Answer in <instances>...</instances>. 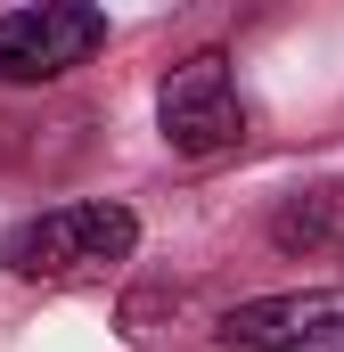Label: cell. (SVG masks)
Returning a JSON list of instances; mask_svg holds the SVG:
<instances>
[{"label":"cell","instance_id":"obj_1","mask_svg":"<svg viewBox=\"0 0 344 352\" xmlns=\"http://www.w3.org/2000/svg\"><path fill=\"white\" fill-rule=\"evenodd\" d=\"M140 246V213L115 205V197H74V205H50V213H25L8 238H0V263L25 287H90L115 263H131Z\"/></svg>","mask_w":344,"mask_h":352},{"label":"cell","instance_id":"obj_2","mask_svg":"<svg viewBox=\"0 0 344 352\" xmlns=\"http://www.w3.org/2000/svg\"><path fill=\"white\" fill-rule=\"evenodd\" d=\"M156 131H164L172 156H189V164L238 156L246 148V98L230 82V58L197 50L189 66H172L164 90H156Z\"/></svg>","mask_w":344,"mask_h":352},{"label":"cell","instance_id":"obj_3","mask_svg":"<svg viewBox=\"0 0 344 352\" xmlns=\"http://www.w3.org/2000/svg\"><path fill=\"white\" fill-rule=\"evenodd\" d=\"M107 50V16L83 0H41L0 16V82H58Z\"/></svg>","mask_w":344,"mask_h":352},{"label":"cell","instance_id":"obj_4","mask_svg":"<svg viewBox=\"0 0 344 352\" xmlns=\"http://www.w3.org/2000/svg\"><path fill=\"white\" fill-rule=\"evenodd\" d=\"M222 344H238V352H328V344H344V287L255 295V303L222 311Z\"/></svg>","mask_w":344,"mask_h":352},{"label":"cell","instance_id":"obj_5","mask_svg":"<svg viewBox=\"0 0 344 352\" xmlns=\"http://www.w3.org/2000/svg\"><path fill=\"white\" fill-rule=\"evenodd\" d=\"M270 246L279 254H328L344 246V188H303L270 213Z\"/></svg>","mask_w":344,"mask_h":352},{"label":"cell","instance_id":"obj_6","mask_svg":"<svg viewBox=\"0 0 344 352\" xmlns=\"http://www.w3.org/2000/svg\"><path fill=\"white\" fill-rule=\"evenodd\" d=\"M180 320H189V287H164V278H156V287L123 295V336H131V344H156V336H172Z\"/></svg>","mask_w":344,"mask_h":352},{"label":"cell","instance_id":"obj_7","mask_svg":"<svg viewBox=\"0 0 344 352\" xmlns=\"http://www.w3.org/2000/svg\"><path fill=\"white\" fill-rule=\"evenodd\" d=\"M8 156H17V123H0V164H8Z\"/></svg>","mask_w":344,"mask_h":352}]
</instances>
